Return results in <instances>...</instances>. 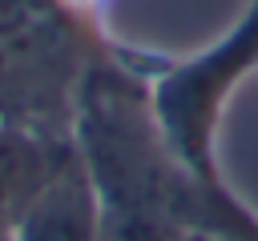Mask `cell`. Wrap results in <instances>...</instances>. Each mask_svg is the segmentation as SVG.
I'll use <instances>...</instances> for the list:
<instances>
[{
  "instance_id": "1",
  "label": "cell",
  "mask_w": 258,
  "mask_h": 241,
  "mask_svg": "<svg viewBox=\"0 0 258 241\" xmlns=\"http://www.w3.org/2000/svg\"><path fill=\"white\" fill-rule=\"evenodd\" d=\"M12 241H93V201L77 181H56L24 213Z\"/></svg>"
},
{
  "instance_id": "2",
  "label": "cell",
  "mask_w": 258,
  "mask_h": 241,
  "mask_svg": "<svg viewBox=\"0 0 258 241\" xmlns=\"http://www.w3.org/2000/svg\"><path fill=\"white\" fill-rule=\"evenodd\" d=\"M173 241H198V237H173Z\"/></svg>"
},
{
  "instance_id": "3",
  "label": "cell",
  "mask_w": 258,
  "mask_h": 241,
  "mask_svg": "<svg viewBox=\"0 0 258 241\" xmlns=\"http://www.w3.org/2000/svg\"><path fill=\"white\" fill-rule=\"evenodd\" d=\"M0 241H4V237H0Z\"/></svg>"
}]
</instances>
